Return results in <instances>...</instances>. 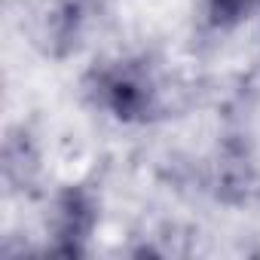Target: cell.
I'll return each instance as SVG.
<instances>
[{"label":"cell","mask_w":260,"mask_h":260,"mask_svg":"<svg viewBox=\"0 0 260 260\" xmlns=\"http://www.w3.org/2000/svg\"><path fill=\"white\" fill-rule=\"evenodd\" d=\"M83 92L95 110L122 125H144L162 113V86L144 58H110L95 64Z\"/></svg>","instance_id":"1"},{"label":"cell","mask_w":260,"mask_h":260,"mask_svg":"<svg viewBox=\"0 0 260 260\" xmlns=\"http://www.w3.org/2000/svg\"><path fill=\"white\" fill-rule=\"evenodd\" d=\"M257 7V0H202V10L211 28L217 31H233L239 28Z\"/></svg>","instance_id":"4"},{"label":"cell","mask_w":260,"mask_h":260,"mask_svg":"<svg viewBox=\"0 0 260 260\" xmlns=\"http://www.w3.org/2000/svg\"><path fill=\"white\" fill-rule=\"evenodd\" d=\"M101 220L98 196L86 184H68L55 193L46 236H49V254L58 257H83L95 230Z\"/></svg>","instance_id":"2"},{"label":"cell","mask_w":260,"mask_h":260,"mask_svg":"<svg viewBox=\"0 0 260 260\" xmlns=\"http://www.w3.org/2000/svg\"><path fill=\"white\" fill-rule=\"evenodd\" d=\"M37 172V153L28 141V135H10L4 147V178L10 187H28Z\"/></svg>","instance_id":"3"}]
</instances>
